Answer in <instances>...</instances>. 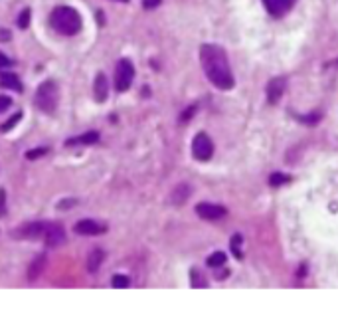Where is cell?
Instances as JSON below:
<instances>
[{"label":"cell","instance_id":"6da1fadb","mask_svg":"<svg viewBox=\"0 0 338 309\" xmlns=\"http://www.w3.org/2000/svg\"><path fill=\"white\" fill-rule=\"evenodd\" d=\"M200 60H202V68L208 75V79L218 87V90H231L235 79L227 62V54L224 48L216 46V44H202L200 48Z\"/></svg>","mask_w":338,"mask_h":309},{"label":"cell","instance_id":"7a4b0ae2","mask_svg":"<svg viewBox=\"0 0 338 309\" xmlns=\"http://www.w3.org/2000/svg\"><path fill=\"white\" fill-rule=\"evenodd\" d=\"M50 22L56 28V32H60L64 36H75L81 30V16L71 6H58L52 12Z\"/></svg>","mask_w":338,"mask_h":309},{"label":"cell","instance_id":"3957f363","mask_svg":"<svg viewBox=\"0 0 338 309\" xmlns=\"http://www.w3.org/2000/svg\"><path fill=\"white\" fill-rule=\"evenodd\" d=\"M58 101H60V87H58V83L52 81V79L44 81L38 87V94H36V105L40 107V111L54 113L56 107H58Z\"/></svg>","mask_w":338,"mask_h":309},{"label":"cell","instance_id":"277c9868","mask_svg":"<svg viewBox=\"0 0 338 309\" xmlns=\"http://www.w3.org/2000/svg\"><path fill=\"white\" fill-rule=\"evenodd\" d=\"M133 77H135V68L129 60H121L117 64V70H115V87L117 92H127L133 83Z\"/></svg>","mask_w":338,"mask_h":309},{"label":"cell","instance_id":"5b68a950","mask_svg":"<svg viewBox=\"0 0 338 309\" xmlns=\"http://www.w3.org/2000/svg\"><path fill=\"white\" fill-rule=\"evenodd\" d=\"M192 155L198 161H208L214 155V143L206 133H198L192 141Z\"/></svg>","mask_w":338,"mask_h":309},{"label":"cell","instance_id":"8992f818","mask_svg":"<svg viewBox=\"0 0 338 309\" xmlns=\"http://www.w3.org/2000/svg\"><path fill=\"white\" fill-rule=\"evenodd\" d=\"M44 242L47 248H58L66 242V230L60 224H45Z\"/></svg>","mask_w":338,"mask_h":309},{"label":"cell","instance_id":"52a82bcc","mask_svg":"<svg viewBox=\"0 0 338 309\" xmlns=\"http://www.w3.org/2000/svg\"><path fill=\"white\" fill-rule=\"evenodd\" d=\"M196 212L204 220H220L227 214V210L224 206H218V204H212V202H202V204L196 206Z\"/></svg>","mask_w":338,"mask_h":309},{"label":"cell","instance_id":"ba28073f","mask_svg":"<svg viewBox=\"0 0 338 309\" xmlns=\"http://www.w3.org/2000/svg\"><path fill=\"white\" fill-rule=\"evenodd\" d=\"M73 230H75L77 234H81V236H97V234H103V232H105V226L99 224V222H95V220L85 218V220H79V222L73 226Z\"/></svg>","mask_w":338,"mask_h":309},{"label":"cell","instance_id":"9c48e42d","mask_svg":"<svg viewBox=\"0 0 338 309\" xmlns=\"http://www.w3.org/2000/svg\"><path fill=\"white\" fill-rule=\"evenodd\" d=\"M45 224L42 222H32V224H24L22 228L16 230V238H26V240H36V238L44 236Z\"/></svg>","mask_w":338,"mask_h":309},{"label":"cell","instance_id":"30bf717a","mask_svg":"<svg viewBox=\"0 0 338 309\" xmlns=\"http://www.w3.org/2000/svg\"><path fill=\"white\" fill-rule=\"evenodd\" d=\"M295 2L297 0H263L267 12H269L271 16H277V18L283 16L285 12H289L295 6Z\"/></svg>","mask_w":338,"mask_h":309},{"label":"cell","instance_id":"8fae6325","mask_svg":"<svg viewBox=\"0 0 338 309\" xmlns=\"http://www.w3.org/2000/svg\"><path fill=\"white\" fill-rule=\"evenodd\" d=\"M285 85H287L285 77H275V79H271L269 83H267V101H269L271 105L279 103L281 95L285 92Z\"/></svg>","mask_w":338,"mask_h":309},{"label":"cell","instance_id":"7c38bea8","mask_svg":"<svg viewBox=\"0 0 338 309\" xmlns=\"http://www.w3.org/2000/svg\"><path fill=\"white\" fill-rule=\"evenodd\" d=\"M107 94H109L107 77H105V73H97L95 83H93V97H95L99 103H103V101L107 99Z\"/></svg>","mask_w":338,"mask_h":309},{"label":"cell","instance_id":"4fadbf2b","mask_svg":"<svg viewBox=\"0 0 338 309\" xmlns=\"http://www.w3.org/2000/svg\"><path fill=\"white\" fill-rule=\"evenodd\" d=\"M0 85L8 87V90H14V92H22V83L14 73H2L0 75Z\"/></svg>","mask_w":338,"mask_h":309},{"label":"cell","instance_id":"5bb4252c","mask_svg":"<svg viewBox=\"0 0 338 309\" xmlns=\"http://www.w3.org/2000/svg\"><path fill=\"white\" fill-rule=\"evenodd\" d=\"M103 260H105V252L101 248H95L89 254V258H87V270L89 272H97L99 266L103 263Z\"/></svg>","mask_w":338,"mask_h":309},{"label":"cell","instance_id":"9a60e30c","mask_svg":"<svg viewBox=\"0 0 338 309\" xmlns=\"http://www.w3.org/2000/svg\"><path fill=\"white\" fill-rule=\"evenodd\" d=\"M45 268V256L42 254V256H38L36 260L32 261V266H30V270H28V280L30 282H34L40 274H42V270Z\"/></svg>","mask_w":338,"mask_h":309},{"label":"cell","instance_id":"2e32d148","mask_svg":"<svg viewBox=\"0 0 338 309\" xmlns=\"http://www.w3.org/2000/svg\"><path fill=\"white\" fill-rule=\"evenodd\" d=\"M99 139V133L97 131H91V133H85V135H81V137H75V139H69L68 145H91V143H97Z\"/></svg>","mask_w":338,"mask_h":309},{"label":"cell","instance_id":"e0dca14e","mask_svg":"<svg viewBox=\"0 0 338 309\" xmlns=\"http://www.w3.org/2000/svg\"><path fill=\"white\" fill-rule=\"evenodd\" d=\"M227 260V256H225L224 252H216V254H212L210 258H208V266L210 268H222Z\"/></svg>","mask_w":338,"mask_h":309},{"label":"cell","instance_id":"ac0fdd59","mask_svg":"<svg viewBox=\"0 0 338 309\" xmlns=\"http://www.w3.org/2000/svg\"><path fill=\"white\" fill-rule=\"evenodd\" d=\"M291 179L289 176H285V174H281V172H275V174H271L269 183L271 187H279V185H285V183H289Z\"/></svg>","mask_w":338,"mask_h":309},{"label":"cell","instance_id":"d6986e66","mask_svg":"<svg viewBox=\"0 0 338 309\" xmlns=\"http://www.w3.org/2000/svg\"><path fill=\"white\" fill-rule=\"evenodd\" d=\"M239 242H242V236H239V234L231 238V250H233V256H235L237 260H242V250H239Z\"/></svg>","mask_w":338,"mask_h":309},{"label":"cell","instance_id":"ffe728a7","mask_svg":"<svg viewBox=\"0 0 338 309\" xmlns=\"http://www.w3.org/2000/svg\"><path fill=\"white\" fill-rule=\"evenodd\" d=\"M20 119H22V113H16L14 117H10L8 121H6V125H2V127H0V131H8V129H12V127H14Z\"/></svg>","mask_w":338,"mask_h":309},{"label":"cell","instance_id":"44dd1931","mask_svg":"<svg viewBox=\"0 0 338 309\" xmlns=\"http://www.w3.org/2000/svg\"><path fill=\"white\" fill-rule=\"evenodd\" d=\"M30 16H32V14H30V10H28V8H26L22 14H20V18H18V26H20L22 30L28 28V24H30Z\"/></svg>","mask_w":338,"mask_h":309},{"label":"cell","instance_id":"7402d4cb","mask_svg":"<svg viewBox=\"0 0 338 309\" xmlns=\"http://www.w3.org/2000/svg\"><path fill=\"white\" fill-rule=\"evenodd\" d=\"M113 285L115 287H127L129 285V278L127 276H115L113 278Z\"/></svg>","mask_w":338,"mask_h":309},{"label":"cell","instance_id":"603a6c76","mask_svg":"<svg viewBox=\"0 0 338 309\" xmlns=\"http://www.w3.org/2000/svg\"><path fill=\"white\" fill-rule=\"evenodd\" d=\"M10 105H12V99H10V97H6V95H0V113H2V111H6Z\"/></svg>","mask_w":338,"mask_h":309},{"label":"cell","instance_id":"cb8c5ba5","mask_svg":"<svg viewBox=\"0 0 338 309\" xmlns=\"http://www.w3.org/2000/svg\"><path fill=\"white\" fill-rule=\"evenodd\" d=\"M47 153V149H34V151H28V159H38V157H42V155H45Z\"/></svg>","mask_w":338,"mask_h":309},{"label":"cell","instance_id":"d4e9b609","mask_svg":"<svg viewBox=\"0 0 338 309\" xmlns=\"http://www.w3.org/2000/svg\"><path fill=\"white\" fill-rule=\"evenodd\" d=\"M160 2H162V0H142V6L151 10V8H157Z\"/></svg>","mask_w":338,"mask_h":309},{"label":"cell","instance_id":"484cf974","mask_svg":"<svg viewBox=\"0 0 338 309\" xmlns=\"http://www.w3.org/2000/svg\"><path fill=\"white\" fill-rule=\"evenodd\" d=\"M10 64H12V60H8V58L0 52V68H6V66H10Z\"/></svg>","mask_w":338,"mask_h":309},{"label":"cell","instance_id":"4316f807","mask_svg":"<svg viewBox=\"0 0 338 309\" xmlns=\"http://www.w3.org/2000/svg\"><path fill=\"white\" fill-rule=\"evenodd\" d=\"M4 212V190H0V214Z\"/></svg>","mask_w":338,"mask_h":309},{"label":"cell","instance_id":"83f0119b","mask_svg":"<svg viewBox=\"0 0 338 309\" xmlns=\"http://www.w3.org/2000/svg\"><path fill=\"white\" fill-rule=\"evenodd\" d=\"M8 38H10V34L6 30H0V40H8Z\"/></svg>","mask_w":338,"mask_h":309},{"label":"cell","instance_id":"f1b7e54d","mask_svg":"<svg viewBox=\"0 0 338 309\" xmlns=\"http://www.w3.org/2000/svg\"><path fill=\"white\" fill-rule=\"evenodd\" d=\"M119 2H129V0H119Z\"/></svg>","mask_w":338,"mask_h":309}]
</instances>
